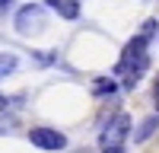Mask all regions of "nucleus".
Returning <instances> with one entry per match:
<instances>
[{
	"label": "nucleus",
	"mask_w": 159,
	"mask_h": 153,
	"mask_svg": "<svg viewBox=\"0 0 159 153\" xmlns=\"http://www.w3.org/2000/svg\"><path fill=\"white\" fill-rule=\"evenodd\" d=\"M156 29H159V22H156V19H147V22H143V29L124 45L121 58H118V64H115V73L124 80V89H134V86L143 80V73L150 70L147 45H150V38L156 35Z\"/></svg>",
	"instance_id": "f257e3e1"
},
{
	"label": "nucleus",
	"mask_w": 159,
	"mask_h": 153,
	"mask_svg": "<svg viewBox=\"0 0 159 153\" xmlns=\"http://www.w3.org/2000/svg\"><path fill=\"white\" fill-rule=\"evenodd\" d=\"M127 134H130V118H127V112H118L115 118H108V124L102 128L99 147L102 150H124Z\"/></svg>",
	"instance_id": "f03ea898"
},
{
	"label": "nucleus",
	"mask_w": 159,
	"mask_h": 153,
	"mask_svg": "<svg viewBox=\"0 0 159 153\" xmlns=\"http://www.w3.org/2000/svg\"><path fill=\"white\" fill-rule=\"evenodd\" d=\"M13 26H16L19 35H38V32L45 29V7L42 3H25V7H19Z\"/></svg>",
	"instance_id": "7ed1b4c3"
},
{
	"label": "nucleus",
	"mask_w": 159,
	"mask_h": 153,
	"mask_svg": "<svg viewBox=\"0 0 159 153\" xmlns=\"http://www.w3.org/2000/svg\"><path fill=\"white\" fill-rule=\"evenodd\" d=\"M29 144L38 147V150H48V153H54V150H67V134H61L57 128H32L29 131Z\"/></svg>",
	"instance_id": "20e7f679"
},
{
	"label": "nucleus",
	"mask_w": 159,
	"mask_h": 153,
	"mask_svg": "<svg viewBox=\"0 0 159 153\" xmlns=\"http://www.w3.org/2000/svg\"><path fill=\"white\" fill-rule=\"evenodd\" d=\"M45 7L48 10H54L61 19H67V22H73V19H80V3L76 0H45Z\"/></svg>",
	"instance_id": "39448f33"
},
{
	"label": "nucleus",
	"mask_w": 159,
	"mask_h": 153,
	"mask_svg": "<svg viewBox=\"0 0 159 153\" xmlns=\"http://www.w3.org/2000/svg\"><path fill=\"white\" fill-rule=\"evenodd\" d=\"M159 131V115H150V118H143L134 131V144H147V140Z\"/></svg>",
	"instance_id": "423d86ee"
},
{
	"label": "nucleus",
	"mask_w": 159,
	"mask_h": 153,
	"mask_svg": "<svg viewBox=\"0 0 159 153\" xmlns=\"http://www.w3.org/2000/svg\"><path fill=\"white\" fill-rule=\"evenodd\" d=\"M115 93H118L115 76H96V80H92V96H96V99H108Z\"/></svg>",
	"instance_id": "0eeeda50"
},
{
	"label": "nucleus",
	"mask_w": 159,
	"mask_h": 153,
	"mask_svg": "<svg viewBox=\"0 0 159 153\" xmlns=\"http://www.w3.org/2000/svg\"><path fill=\"white\" fill-rule=\"evenodd\" d=\"M16 67H19V58L10 54V51H0V80H3V76H10Z\"/></svg>",
	"instance_id": "6e6552de"
},
{
	"label": "nucleus",
	"mask_w": 159,
	"mask_h": 153,
	"mask_svg": "<svg viewBox=\"0 0 159 153\" xmlns=\"http://www.w3.org/2000/svg\"><path fill=\"white\" fill-rule=\"evenodd\" d=\"M153 102H156V112H159V86H156V93H153Z\"/></svg>",
	"instance_id": "1a4fd4ad"
},
{
	"label": "nucleus",
	"mask_w": 159,
	"mask_h": 153,
	"mask_svg": "<svg viewBox=\"0 0 159 153\" xmlns=\"http://www.w3.org/2000/svg\"><path fill=\"white\" fill-rule=\"evenodd\" d=\"M10 7V0H0V10H7Z\"/></svg>",
	"instance_id": "9d476101"
},
{
	"label": "nucleus",
	"mask_w": 159,
	"mask_h": 153,
	"mask_svg": "<svg viewBox=\"0 0 159 153\" xmlns=\"http://www.w3.org/2000/svg\"><path fill=\"white\" fill-rule=\"evenodd\" d=\"M0 109H7V96H0Z\"/></svg>",
	"instance_id": "9b49d317"
},
{
	"label": "nucleus",
	"mask_w": 159,
	"mask_h": 153,
	"mask_svg": "<svg viewBox=\"0 0 159 153\" xmlns=\"http://www.w3.org/2000/svg\"><path fill=\"white\" fill-rule=\"evenodd\" d=\"M102 153H124V150H102Z\"/></svg>",
	"instance_id": "f8f14e48"
},
{
	"label": "nucleus",
	"mask_w": 159,
	"mask_h": 153,
	"mask_svg": "<svg viewBox=\"0 0 159 153\" xmlns=\"http://www.w3.org/2000/svg\"><path fill=\"white\" fill-rule=\"evenodd\" d=\"M156 86H159V83H156Z\"/></svg>",
	"instance_id": "ddd939ff"
}]
</instances>
